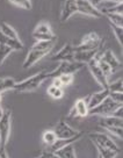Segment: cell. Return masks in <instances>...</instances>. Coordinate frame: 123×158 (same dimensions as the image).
I'll return each mask as SVG.
<instances>
[{
	"mask_svg": "<svg viewBox=\"0 0 123 158\" xmlns=\"http://www.w3.org/2000/svg\"><path fill=\"white\" fill-rule=\"evenodd\" d=\"M16 84L14 78L12 77H5V78H0V93L2 94L4 92L8 89H13L14 85Z\"/></svg>",
	"mask_w": 123,
	"mask_h": 158,
	"instance_id": "cell-23",
	"label": "cell"
},
{
	"mask_svg": "<svg viewBox=\"0 0 123 158\" xmlns=\"http://www.w3.org/2000/svg\"><path fill=\"white\" fill-rule=\"evenodd\" d=\"M2 114H4V109H2V107L0 106V118H1V116H2Z\"/></svg>",
	"mask_w": 123,
	"mask_h": 158,
	"instance_id": "cell-36",
	"label": "cell"
},
{
	"mask_svg": "<svg viewBox=\"0 0 123 158\" xmlns=\"http://www.w3.org/2000/svg\"><path fill=\"white\" fill-rule=\"evenodd\" d=\"M36 158H39V157H36Z\"/></svg>",
	"mask_w": 123,
	"mask_h": 158,
	"instance_id": "cell-40",
	"label": "cell"
},
{
	"mask_svg": "<svg viewBox=\"0 0 123 158\" xmlns=\"http://www.w3.org/2000/svg\"><path fill=\"white\" fill-rule=\"evenodd\" d=\"M99 57L102 59V60H105V62L112 68L114 73L122 69V62L118 60L117 57L114 55V52L112 50H106V51H104L101 55H99Z\"/></svg>",
	"mask_w": 123,
	"mask_h": 158,
	"instance_id": "cell-15",
	"label": "cell"
},
{
	"mask_svg": "<svg viewBox=\"0 0 123 158\" xmlns=\"http://www.w3.org/2000/svg\"><path fill=\"white\" fill-rule=\"evenodd\" d=\"M1 100H2V98H1V93H0V104H1Z\"/></svg>",
	"mask_w": 123,
	"mask_h": 158,
	"instance_id": "cell-37",
	"label": "cell"
},
{
	"mask_svg": "<svg viewBox=\"0 0 123 158\" xmlns=\"http://www.w3.org/2000/svg\"><path fill=\"white\" fill-rule=\"evenodd\" d=\"M10 2L15 5L16 7H20V8H22V10H31V0H10Z\"/></svg>",
	"mask_w": 123,
	"mask_h": 158,
	"instance_id": "cell-30",
	"label": "cell"
},
{
	"mask_svg": "<svg viewBox=\"0 0 123 158\" xmlns=\"http://www.w3.org/2000/svg\"><path fill=\"white\" fill-rule=\"evenodd\" d=\"M108 97L116 104L122 105L123 102V92H109Z\"/></svg>",
	"mask_w": 123,
	"mask_h": 158,
	"instance_id": "cell-32",
	"label": "cell"
},
{
	"mask_svg": "<svg viewBox=\"0 0 123 158\" xmlns=\"http://www.w3.org/2000/svg\"><path fill=\"white\" fill-rule=\"evenodd\" d=\"M109 26H110V28L113 30L114 35H115V37L117 40L118 44L123 47V28L122 27H120V26H116L112 23V22H109Z\"/></svg>",
	"mask_w": 123,
	"mask_h": 158,
	"instance_id": "cell-27",
	"label": "cell"
},
{
	"mask_svg": "<svg viewBox=\"0 0 123 158\" xmlns=\"http://www.w3.org/2000/svg\"><path fill=\"white\" fill-rule=\"evenodd\" d=\"M98 158H102V157H101V156H99V157Z\"/></svg>",
	"mask_w": 123,
	"mask_h": 158,
	"instance_id": "cell-38",
	"label": "cell"
},
{
	"mask_svg": "<svg viewBox=\"0 0 123 158\" xmlns=\"http://www.w3.org/2000/svg\"><path fill=\"white\" fill-rule=\"evenodd\" d=\"M0 156L1 158H10L8 153L6 151V148H0Z\"/></svg>",
	"mask_w": 123,
	"mask_h": 158,
	"instance_id": "cell-34",
	"label": "cell"
},
{
	"mask_svg": "<svg viewBox=\"0 0 123 158\" xmlns=\"http://www.w3.org/2000/svg\"><path fill=\"white\" fill-rule=\"evenodd\" d=\"M85 64L83 63H78V62H60L58 68L56 70H52L49 72V78H56L60 74L64 73H71L74 74L77 71L81 69Z\"/></svg>",
	"mask_w": 123,
	"mask_h": 158,
	"instance_id": "cell-8",
	"label": "cell"
},
{
	"mask_svg": "<svg viewBox=\"0 0 123 158\" xmlns=\"http://www.w3.org/2000/svg\"><path fill=\"white\" fill-rule=\"evenodd\" d=\"M0 39L2 40L4 42H6L13 50H18L19 51V50L23 49V43L21 42V40L16 41V40H13V39H8V37H6L5 35L1 34V33H0Z\"/></svg>",
	"mask_w": 123,
	"mask_h": 158,
	"instance_id": "cell-24",
	"label": "cell"
},
{
	"mask_svg": "<svg viewBox=\"0 0 123 158\" xmlns=\"http://www.w3.org/2000/svg\"><path fill=\"white\" fill-rule=\"evenodd\" d=\"M39 158H59V157L55 152H49V151H45L44 150V151L39 156Z\"/></svg>",
	"mask_w": 123,
	"mask_h": 158,
	"instance_id": "cell-33",
	"label": "cell"
},
{
	"mask_svg": "<svg viewBox=\"0 0 123 158\" xmlns=\"http://www.w3.org/2000/svg\"><path fill=\"white\" fill-rule=\"evenodd\" d=\"M0 33L2 35H5L6 37H8V39H13V40H16V41H19V35L18 33L15 31V29L10 26L7 22H1L0 23Z\"/></svg>",
	"mask_w": 123,
	"mask_h": 158,
	"instance_id": "cell-19",
	"label": "cell"
},
{
	"mask_svg": "<svg viewBox=\"0 0 123 158\" xmlns=\"http://www.w3.org/2000/svg\"><path fill=\"white\" fill-rule=\"evenodd\" d=\"M74 45L71 43H66V44L60 48L57 54L52 56V60H57V62H74Z\"/></svg>",
	"mask_w": 123,
	"mask_h": 158,
	"instance_id": "cell-12",
	"label": "cell"
},
{
	"mask_svg": "<svg viewBox=\"0 0 123 158\" xmlns=\"http://www.w3.org/2000/svg\"><path fill=\"white\" fill-rule=\"evenodd\" d=\"M55 153H56L59 158H77L76 152H74L73 143L68 144V145H65L63 148H60Z\"/></svg>",
	"mask_w": 123,
	"mask_h": 158,
	"instance_id": "cell-20",
	"label": "cell"
},
{
	"mask_svg": "<svg viewBox=\"0 0 123 158\" xmlns=\"http://www.w3.org/2000/svg\"><path fill=\"white\" fill-rule=\"evenodd\" d=\"M47 93L50 98L55 99V100H59L64 97V89H63V87H58V86H55L51 84L47 89Z\"/></svg>",
	"mask_w": 123,
	"mask_h": 158,
	"instance_id": "cell-22",
	"label": "cell"
},
{
	"mask_svg": "<svg viewBox=\"0 0 123 158\" xmlns=\"http://www.w3.org/2000/svg\"><path fill=\"white\" fill-rule=\"evenodd\" d=\"M12 127V110L6 109L0 118V148H6L8 144Z\"/></svg>",
	"mask_w": 123,
	"mask_h": 158,
	"instance_id": "cell-4",
	"label": "cell"
},
{
	"mask_svg": "<svg viewBox=\"0 0 123 158\" xmlns=\"http://www.w3.org/2000/svg\"><path fill=\"white\" fill-rule=\"evenodd\" d=\"M49 70H42L37 73L30 76L29 78L25 79L22 81H19L14 85V89L15 92L18 93H27V92H33V91H36L39 86L42 85V83L49 78Z\"/></svg>",
	"mask_w": 123,
	"mask_h": 158,
	"instance_id": "cell-2",
	"label": "cell"
},
{
	"mask_svg": "<svg viewBox=\"0 0 123 158\" xmlns=\"http://www.w3.org/2000/svg\"><path fill=\"white\" fill-rule=\"evenodd\" d=\"M12 51H14V50L12 49L6 42H4L2 40L0 39V66L4 64V62L12 54Z\"/></svg>",
	"mask_w": 123,
	"mask_h": 158,
	"instance_id": "cell-21",
	"label": "cell"
},
{
	"mask_svg": "<svg viewBox=\"0 0 123 158\" xmlns=\"http://www.w3.org/2000/svg\"><path fill=\"white\" fill-rule=\"evenodd\" d=\"M56 78L59 79L62 87H66V86H70V85L73 83L74 76L73 74H71V73H64V74L58 76V77H56Z\"/></svg>",
	"mask_w": 123,
	"mask_h": 158,
	"instance_id": "cell-29",
	"label": "cell"
},
{
	"mask_svg": "<svg viewBox=\"0 0 123 158\" xmlns=\"http://www.w3.org/2000/svg\"><path fill=\"white\" fill-rule=\"evenodd\" d=\"M0 158H1V156H0Z\"/></svg>",
	"mask_w": 123,
	"mask_h": 158,
	"instance_id": "cell-39",
	"label": "cell"
},
{
	"mask_svg": "<svg viewBox=\"0 0 123 158\" xmlns=\"http://www.w3.org/2000/svg\"><path fill=\"white\" fill-rule=\"evenodd\" d=\"M104 1H108V2H115V4H122V0H104Z\"/></svg>",
	"mask_w": 123,
	"mask_h": 158,
	"instance_id": "cell-35",
	"label": "cell"
},
{
	"mask_svg": "<svg viewBox=\"0 0 123 158\" xmlns=\"http://www.w3.org/2000/svg\"><path fill=\"white\" fill-rule=\"evenodd\" d=\"M107 16L109 22H112L114 25L123 27V15L121 14H105Z\"/></svg>",
	"mask_w": 123,
	"mask_h": 158,
	"instance_id": "cell-31",
	"label": "cell"
},
{
	"mask_svg": "<svg viewBox=\"0 0 123 158\" xmlns=\"http://www.w3.org/2000/svg\"><path fill=\"white\" fill-rule=\"evenodd\" d=\"M56 41H36L29 49L25 62L22 64L23 69H30L36 63H39L44 56L49 54L55 47Z\"/></svg>",
	"mask_w": 123,
	"mask_h": 158,
	"instance_id": "cell-1",
	"label": "cell"
},
{
	"mask_svg": "<svg viewBox=\"0 0 123 158\" xmlns=\"http://www.w3.org/2000/svg\"><path fill=\"white\" fill-rule=\"evenodd\" d=\"M99 54V50H87V51H76L74 52V62L87 64L91 59H93Z\"/></svg>",
	"mask_w": 123,
	"mask_h": 158,
	"instance_id": "cell-18",
	"label": "cell"
},
{
	"mask_svg": "<svg viewBox=\"0 0 123 158\" xmlns=\"http://www.w3.org/2000/svg\"><path fill=\"white\" fill-rule=\"evenodd\" d=\"M118 106H121V105L116 104L109 97H107L96 107H94L93 109H89L88 115H93V116H107V115H112L113 112L117 108Z\"/></svg>",
	"mask_w": 123,
	"mask_h": 158,
	"instance_id": "cell-7",
	"label": "cell"
},
{
	"mask_svg": "<svg viewBox=\"0 0 123 158\" xmlns=\"http://www.w3.org/2000/svg\"><path fill=\"white\" fill-rule=\"evenodd\" d=\"M77 13L92 16L95 19L102 18V13L96 6H94L91 0H77Z\"/></svg>",
	"mask_w": 123,
	"mask_h": 158,
	"instance_id": "cell-9",
	"label": "cell"
},
{
	"mask_svg": "<svg viewBox=\"0 0 123 158\" xmlns=\"http://www.w3.org/2000/svg\"><path fill=\"white\" fill-rule=\"evenodd\" d=\"M87 66L89 69V72L92 73V76L94 77V79L98 81V84L101 86V89H107L108 87V83L109 80L106 78V76L104 74V72L101 71L100 66H99L98 59L94 57L93 59H91L88 63H87Z\"/></svg>",
	"mask_w": 123,
	"mask_h": 158,
	"instance_id": "cell-11",
	"label": "cell"
},
{
	"mask_svg": "<svg viewBox=\"0 0 123 158\" xmlns=\"http://www.w3.org/2000/svg\"><path fill=\"white\" fill-rule=\"evenodd\" d=\"M102 47V40L95 31H91L83 37L78 45H74L76 51H87V50H100Z\"/></svg>",
	"mask_w": 123,
	"mask_h": 158,
	"instance_id": "cell-3",
	"label": "cell"
},
{
	"mask_svg": "<svg viewBox=\"0 0 123 158\" xmlns=\"http://www.w3.org/2000/svg\"><path fill=\"white\" fill-rule=\"evenodd\" d=\"M95 148L98 149L99 156H101L102 158H115L118 153L117 151H114V150L104 148V147H100V145H95Z\"/></svg>",
	"mask_w": 123,
	"mask_h": 158,
	"instance_id": "cell-26",
	"label": "cell"
},
{
	"mask_svg": "<svg viewBox=\"0 0 123 158\" xmlns=\"http://www.w3.org/2000/svg\"><path fill=\"white\" fill-rule=\"evenodd\" d=\"M42 141H43V143L47 145V147H49L51 144H54L56 141H57V136H56V134H55L54 130H45L44 133L42 134Z\"/></svg>",
	"mask_w": 123,
	"mask_h": 158,
	"instance_id": "cell-25",
	"label": "cell"
},
{
	"mask_svg": "<svg viewBox=\"0 0 123 158\" xmlns=\"http://www.w3.org/2000/svg\"><path fill=\"white\" fill-rule=\"evenodd\" d=\"M109 91L107 89H101L99 92H95L93 94H89L88 97H86L85 100H86V104H87V107L88 109H93L94 107H96L99 104H101L105 99L108 97Z\"/></svg>",
	"mask_w": 123,
	"mask_h": 158,
	"instance_id": "cell-14",
	"label": "cell"
},
{
	"mask_svg": "<svg viewBox=\"0 0 123 158\" xmlns=\"http://www.w3.org/2000/svg\"><path fill=\"white\" fill-rule=\"evenodd\" d=\"M107 89H108L109 92H123L122 78L117 79V80H115V81H109Z\"/></svg>",
	"mask_w": 123,
	"mask_h": 158,
	"instance_id": "cell-28",
	"label": "cell"
},
{
	"mask_svg": "<svg viewBox=\"0 0 123 158\" xmlns=\"http://www.w3.org/2000/svg\"><path fill=\"white\" fill-rule=\"evenodd\" d=\"M89 139L94 143V145H100V147H104V148L110 149L114 151H120L117 144L114 142L113 139L110 138V136L106 135L104 133H92L88 135Z\"/></svg>",
	"mask_w": 123,
	"mask_h": 158,
	"instance_id": "cell-10",
	"label": "cell"
},
{
	"mask_svg": "<svg viewBox=\"0 0 123 158\" xmlns=\"http://www.w3.org/2000/svg\"><path fill=\"white\" fill-rule=\"evenodd\" d=\"M100 126L105 129L110 128V127H123V118H116V116H113V115L101 116V118H100Z\"/></svg>",
	"mask_w": 123,
	"mask_h": 158,
	"instance_id": "cell-17",
	"label": "cell"
},
{
	"mask_svg": "<svg viewBox=\"0 0 123 158\" xmlns=\"http://www.w3.org/2000/svg\"><path fill=\"white\" fill-rule=\"evenodd\" d=\"M54 131L58 139H70V138L84 135L83 131H79L77 129H73L72 127H70L65 120L58 121V123L55 126Z\"/></svg>",
	"mask_w": 123,
	"mask_h": 158,
	"instance_id": "cell-5",
	"label": "cell"
},
{
	"mask_svg": "<svg viewBox=\"0 0 123 158\" xmlns=\"http://www.w3.org/2000/svg\"><path fill=\"white\" fill-rule=\"evenodd\" d=\"M33 37L36 41H56V35L49 22L41 21L33 30Z\"/></svg>",
	"mask_w": 123,
	"mask_h": 158,
	"instance_id": "cell-6",
	"label": "cell"
},
{
	"mask_svg": "<svg viewBox=\"0 0 123 158\" xmlns=\"http://www.w3.org/2000/svg\"><path fill=\"white\" fill-rule=\"evenodd\" d=\"M88 112L89 109L87 107L85 98H80L76 100L74 106L70 110L69 116L70 118H86V116H88Z\"/></svg>",
	"mask_w": 123,
	"mask_h": 158,
	"instance_id": "cell-13",
	"label": "cell"
},
{
	"mask_svg": "<svg viewBox=\"0 0 123 158\" xmlns=\"http://www.w3.org/2000/svg\"><path fill=\"white\" fill-rule=\"evenodd\" d=\"M77 0H65L63 7H62V13H60V21L65 22L77 13Z\"/></svg>",
	"mask_w": 123,
	"mask_h": 158,
	"instance_id": "cell-16",
	"label": "cell"
}]
</instances>
